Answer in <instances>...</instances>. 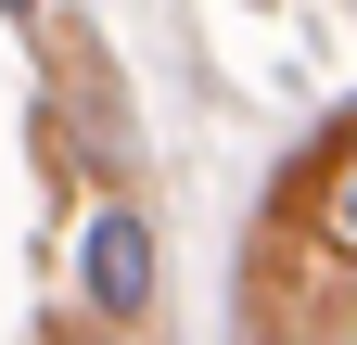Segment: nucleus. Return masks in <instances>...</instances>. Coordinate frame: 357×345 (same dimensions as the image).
<instances>
[{"label":"nucleus","mask_w":357,"mask_h":345,"mask_svg":"<svg viewBox=\"0 0 357 345\" xmlns=\"http://www.w3.org/2000/svg\"><path fill=\"white\" fill-rule=\"evenodd\" d=\"M77 281H89V307H102V320H141V294H153V230L128 218V205H102L89 243H77Z\"/></svg>","instance_id":"nucleus-1"},{"label":"nucleus","mask_w":357,"mask_h":345,"mask_svg":"<svg viewBox=\"0 0 357 345\" xmlns=\"http://www.w3.org/2000/svg\"><path fill=\"white\" fill-rule=\"evenodd\" d=\"M332 243L357 256V166H344V179H332Z\"/></svg>","instance_id":"nucleus-2"},{"label":"nucleus","mask_w":357,"mask_h":345,"mask_svg":"<svg viewBox=\"0 0 357 345\" xmlns=\"http://www.w3.org/2000/svg\"><path fill=\"white\" fill-rule=\"evenodd\" d=\"M0 13H26V0H0Z\"/></svg>","instance_id":"nucleus-3"}]
</instances>
